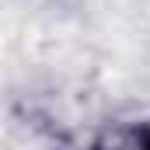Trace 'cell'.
<instances>
[{"label": "cell", "instance_id": "obj_1", "mask_svg": "<svg viewBox=\"0 0 150 150\" xmlns=\"http://www.w3.org/2000/svg\"><path fill=\"white\" fill-rule=\"evenodd\" d=\"M143 143H150V133H147V136H143Z\"/></svg>", "mask_w": 150, "mask_h": 150}]
</instances>
